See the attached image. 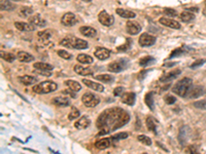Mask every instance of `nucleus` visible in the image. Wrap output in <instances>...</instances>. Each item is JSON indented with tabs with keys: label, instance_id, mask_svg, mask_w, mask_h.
<instances>
[{
	"label": "nucleus",
	"instance_id": "1",
	"mask_svg": "<svg viewBox=\"0 0 206 154\" xmlns=\"http://www.w3.org/2000/svg\"><path fill=\"white\" fill-rule=\"evenodd\" d=\"M130 116L125 110L121 108L107 109L99 116L97 126L100 129L99 135H106L116 128L129 122Z\"/></svg>",
	"mask_w": 206,
	"mask_h": 154
},
{
	"label": "nucleus",
	"instance_id": "2",
	"mask_svg": "<svg viewBox=\"0 0 206 154\" xmlns=\"http://www.w3.org/2000/svg\"><path fill=\"white\" fill-rule=\"evenodd\" d=\"M192 86H193V80L189 77H185L175 83L174 86L172 87V91L177 96L181 97V98H185V97L189 94Z\"/></svg>",
	"mask_w": 206,
	"mask_h": 154
},
{
	"label": "nucleus",
	"instance_id": "3",
	"mask_svg": "<svg viewBox=\"0 0 206 154\" xmlns=\"http://www.w3.org/2000/svg\"><path fill=\"white\" fill-rule=\"evenodd\" d=\"M60 44L69 48H75V50H86V48L89 47V44L87 41L72 36L65 37L63 40L60 41Z\"/></svg>",
	"mask_w": 206,
	"mask_h": 154
},
{
	"label": "nucleus",
	"instance_id": "4",
	"mask_svg": "<svg viewBox=\"0 0 206 154\" xmlns=\"http://www.w3.org/2000/svg\"><path fill=\"white\" fill-rule=\"evenodd\" d=\"M57 88H58V84H57L56 82L47 80V81L40 82L38 84L34 85L33 91L36 94H44L53 93V91H55Z\"/></svg>",
	"mask_w": 206,
	"mask_h": 154
},
{
	"label": "nucleus",
	"instance_id": "5",
	"mask_svg": "<svg viewBox=\"0 0 206 154\" xmlns=\"http://www.w3.org/2000/svg\"><path fill=\"white\" fill-rule=\"evenodd\" d=\"M128 63L129 62L128 60H126V59H120V60H116L115 62H112V63H110L107 66V69L108 71L112 73H119V72L124 71V70L128 67Z\"/></svg>",
	"mask_w": 206,
	"mask_h": 154
},
{
	"label": "nucleus",
	"instance_id": "6",
	"mask_svg": "<svg viewBox=\"0 0 206 154\" xmlns=\"http://www.w3.org/2000/svg\"><path fill=\"white\" fill-rule=\"evenodd\" d=\"M82 101L83 103V105L89 108H93L95 106H97V105L100 103V99L98 96H96L95 94L93 93H85L83 94V96L82 97Z\"/></svg>",
	"mask_w": 206,
	"mask_h": 154
},
{
	"label": "nucleus",
	"instance_id": "7",
	"mask_svg": "<svg viewBox=\"0 0 206 154\" xmlns=\"http://www.w3.org/2000/svg\"><path fill=\"white\" fill-rule=\"evenodd\" d=\"M98 20L100 22V24H102L103 26L109 27L115 23V18L113 15H112L110 13H108L106 10H102L99 12L98 15Z\"/></svg>",
	"mask_w": 206,
	"mask_h": 154
},
{
	"label": "nucleus",
	"instance_id": "8",
	"mask_svg": "<svg viewBox=\"0 0 206 154\" xmlns=\"http://www.w3.org/2000/svg\"><path fill=\"white\" fill-rule=\"evenodd\" d=\"M138 42H139V45H141L143 47L151 46V45L154 44V42H156V37L147 33H144L139 37Z\"/></svg>",
	"mask_w": 206,
	"mask_h": 154
},
{
	"label": "nucleus",
	"instance_id": "9",
	"mask_svg": "<svg viewBox=\"0 0 206 154\" xmlns=\"http://www.w3.org/2000/svg\"><path fill=\"white\" fill-rule=\"evenodd\" d=\"M61 23L63 24L64 26L71 27V26H74L75 24L77 23V19H76V17H75L74 13L67 12V13H65L63 17H62Z\"/></svg>",
	"mask_w": 206,
	"mask_h": 154
},
{
	"label": "nucleus",
	"instance_id": "10",
	"mask_svg": "<svg viewBox=\"0 0 206 154\" xmlns=\"http://www.w3.org/2000/svg\"><path fill=\"white\" fill-rule=\"evenodd\" d=\"M205 93H206V88L204 86L196 85V86H192V88H191V91H190L188 96L190 99H197V98H199V97L203 96Z\"/></svg>",
	"mask_w": 206,
	"mask_h": 154
},
{
	"label": "nucleus",
	"instance_id": "11",
	"mask_svg": "<svg viewBox=\"0 0 206 154\" xmlns=\"http://www.w3.org/2000/svg\"><path fill=\"white\" fill-rule=\"evenodd\" d=\"M126 29L130 35H137L141 31V26L135 21H129L126 24Z\"/></svg>",
	"mask_w": 206,
	"mask_h": 154
},
{
	"label": "nucleus",
	"instance_id": "12",
	"mask_svg": "<svg viewBox=\"0 0 206 154\" xmlns=\"http://www.w3.org/2000/svg\"><path fill=\"white\" fill-rule=\"evenodd\" d=\"M160 24H162V25L166 26V27H169V28H172V29H180V24L178 23L177 21L175 20H172V19L168 18V17H164V18H161L159 20Z\"/></svg>",
	"mask_w": 206,
	"mask_h": 154
},
{
	"label": "nucleus",
	"instance_id": "13",
	"mask_svg": "<svg viewBox=\"0 0 206 154\" xmlns=\"http://www.w3.org/2000/svg\"><path fill=\"white\" fill-rule=\"evenodd\" d=\"M121 101L126 105L133 106L136 101V94L134 93H125L121 96Z\"/></svg>",
	"mask_w": 206,
	"mask_h": 154
},
{
	"label": "nucleus",
	"instance_id": "14",
	"mask_svg": "<svg viewBox=\"0 0 206 154\" xmlns=\"http://www.w3.org/2000/svg\"><path fill=\"white\" fill-rule=\"evenodd\" d=\"M189 133H190V128L189 126H181L179 129V133H178V141H179L180 145L185 146L186 144V141H188V137H189Z\"/></svg>",
	"mask_w": 206,
	"mask_h": 154
},
{
	"label": "nucleus",
	"instance_id": "15",
	"mask_svg": "<svg viewBox=\"0 0 206 154\" xmlns=\"http://www.w3.org/2000/svg\"><path fill=\"white\" fill-rule=\"evenodd\" d=\"M16 28L19 31L23 32H31L35 30V26L32 25L31 23H25V22H16L15 23Z\"/></svg>",
	"mask_w": 206,
	"mask_h": 154
},
{
	"label": "nucleus",
	"instance_id": "16",
	"mask_svg": "<svg viewBox=\"0 0 206 154\" xmlns=\"http://www.w3.org/2000/svg\"><path fill=\"white\" fill-rule=\"evenodd\" d=\"M180 73H181V70H179V69L170 71V72L166 73V74H164L163 76L161 77L160 81L161 82H169V81H171V80L175 79L178 75H180Z\"/></svg>",
	"mask_w": 206,
	"mask_h": 154
},
{
	"label": "nucleus",
	"instance_id": "17",
	"mask_svg": "<svg viewBox=\"0 0 206 154\" xmlns=\"http://www.w3.org/2000/svg\"><path fill=\"white\" fill-rule=\"evenodd\" d=\"M91 124V120L89 117L87 116H82L80 118H78V120L75 121L74 126L78 129H85L87 128H89Z\"/></svg>",
	"mask_w": 206,
	"mask_h": 154
},
{
	"label": "nucleus",
	"instance_id": "18",
	"mask_svg": "<svg viewBox=\"0 0 206 154\" xmlns=\"http://www.w3.org/2000/svg\"><path fill=\"white\" fill-rule=\"evenodd\" d=\"M29 23H31L35 27H39V28H43L47 25V21L43 20L39 15H35L29 18Z\"/></svg>",
	"mask_w": 206,
	"mask_h": 154
},
{
	"label": "nucleus",
	"instance_id": "19",
	"mask_svg": "<svg viewBox=\"0 0 206 154\" xmlns=\"http://www.w3.org/2000/svg\"><path fill=\"white\" fill-rule=\"evenodd\" d=\"M95 56L101 61L107 60L110 56V50H108L105 47H98L96 51H95Z\"/></svg>",
	"mask_w": 206,
	"mask_h": 154
},
{
	"label": "nucleus",
	"instance_id": "20",
	"mask_svg": "<svg viewBox=\"0 0 206 154\" xmlns=\"http://www.w3.org/2000/svg\"><path fill=\"white\" fill-rule=\"evenodd\" d=\"M83 83L87 85V87L91 88V90H94L95 91H99V93H102L104 91V87H103L102 84H100L98 82H94L91 81L89 79H83Z\"/></svg>",
	"mask_w": 206,
	"mask_h": 154
},
{
	"label": "nucleus",
	"instance_id": "21",
	"mask_svg": "<svg viewBox=\"0 0 206 154\" xmlns=\"http://www.w3.org/2000/svg\"><path fill=\"white\" fill-rule=\"evenodd\" d=\"M112 138H104V139H101L95 143V147L99 150H104L112 145Z\"/></svg>",
	"mask_w": 206,
	"mask_h": 154
},
{
	"label": "nucleus",
	"instance_id": "22",
	"mask_svg": "<svg viewBox=\"0 0 206 154\" xmlns=\"http://www.w3.org/2000/svg\"><path fill=\"white\" fill-rule=\"evenodd\" d=\"M80 32L83 35V36L91 37V38H93V37H95L97 35V31L95 30L94 28L90 27V26H83V27H80Z\"/></svg>",
	"mask_w": 206,
	"mask_h": 154
},
{
	"label": "nucleus",
	"instance_id": "23",
	"mask_svg": "<svg viewBox=\"0 0 206 154\" xmlns=\"http://www.w3.org/2000/svg\"><path fill=\"white\" fill-rule=\"evenodd\" d=\"M74 71L77 73L78 75H83V76H88V75L93 74V69L92 68H86V67L82 66V65H75L74 66Z\"/></svg>",
	"mask_w": 206,
	"mask_h": 154
},
{
	"label": "nucleus",
	"instance_id": "24",
	"mask_svg": "<svg viewBox=\"0 0 206 154\" xmlns=\"http://www.w3.org/2000/svg\"><path fill=\"white\" fill-rule=\"evenodd\" d=\"M17 59L22 63H29L34 60V56L26 51H19L17 53Z\"/></svg>",
	"mask_w": 206,
	"mask_h": 154
},
{
	"label": "nucleus",
	"instance_id": "25",
	"mask_svg": "<svg viewBox=\"0 0 206 154\" xmlns=\"http://www.w3.org/2000/svg\"><path fill=\"white\" fill-rule=\"evenodd\" d=\"M53 103L56 105V106L59 107H68L70 105V100L67 98V97H56L55 99L53 100Z\"/></svg>",
	"mask_w": 206,
	"mask_h": 154
},
{
	"label": "nucleus",
	"instance_id": "26",
	"mask_svg": "<svg viewBox=\"0 0 206 154\" xmlns=\"http://www.w3.org/2000/svg\"><path fill=\"white\" fill-rule=\"evenodd\" d=\"M115 12L118 13L120 17L125 18V19H134L136 17V13L135 12L128 9H116Z\"/></svg>",
	"mask_w": 206,
	"mask_h": 154
},
{
	"label": "nucleus",
	"instance_id": "27",
	"mask_svg": "<svg viewBox=\"0 0 206 154\" xmlns=\"http://www.w3.org/2000/svg\"><path fill=\"white\" fill-rule=\"evenodd\" d=\"M19 79H20V82L23 83L24 85H33L37 82V78L31 76V75H24Z\"/></svg>",
	"mask_w": 206,
	"mask_h": 154
},
{
	"label": "nucleus",
	"instance_id": "28",
	"mask_svg": "<svg viewBox=\"0 0 206 154\" xmlns=\"http://www.w3.org/2000/svg\"><path fill=\"white\" fill-rule=\"evenodd\" d=\"M38 38H39V40L42 43H44V44H48V43H50V41H51L52 33L48 30H44V31L38 32Z\"/></svg>",
	"mask_w": 206,
	"mask_h": 154
},
{
	"label": "nucleus",
	"instance_id": "29",
	"mask_svg": "<svg viewBox=\"0 0 206 154\" xmlns=\"http://www.w3.org/2000/svg\"><path fill=\"white\" fill-rule=\"evenodd\" d=\"M180 20L183 22H185V23H191L192 21L195 20V15L194 12H189V10H185V12H183L180 13Z\"/></svg>",
	"mask_w": 206,
	"mask_h": 154
},
{
	"label": "nucleus",
	"instance_id": "30",
	"mask_svg": "<svg viewBox=\"0 0 206 154\" xmlns=\"http://www.w3.org/2000/svg\"><path fill=\"white\" fill-rule=\"evenodd\" d=\"M32 13H33V9H32L31 7L23 6V7H21L20 12H19V15H20L21 18L27 19V18H30L32 15Z\"/></svg>",
	"mask_w": 206,
	"mask_h": 154
},
{
	"label": "nucleus",
	"instance_id": "31",
	"mask_svg": "<svg viewBox=\"0 0 206 154\" xmlns=\"http://www.w3.org/2000/svg\"><path fill=\"white\" fill-rule=\"evenodd\" d=\"M76 60L78 63H82V64H92L93 63V58L89 55H86V53H80V55H78L76 56Z\"/></svg>",
	"mask_w": 206,
	"mask_h": 154
},
{
	"label": "nucleus",
	"instance_id": "32",
	"mask_svg": "<svg viewBox=\"0 0 206 154\" xmlns=\"http://www.w3.org/2000/svg\"><path fill=\"white\" fill-rule=\"evenodd\" d=\"M144 102H145L146 106L150 108V110L153 111V110L154 109V94L151 93V91H150V93H147L145 94Z\"/></svg>",
	"mask_w": 206,
	"mask_h": 154
},
{
	"label": "nucleus",
	"instance_id": "33",
	"mask_svg": "<svg viewBox=\"0 0 206 154\" xmlns=\"http://www.w3.org/2000/svg\"><path fill=\"white\" fill-rule=\"evenodd\" d=\"M95 79L103 83H110L113 81V77L109 74H100L95 76Z\"/></svg>",
	"mask_w": 206,
	"mask_h": 154
},
{
	"label": "nucleus",
	"instance_id": "34",
	"mask_svg": "<svg viewBox=\"0 0 206 154\" xmlns=\"http://www.w3.org/2000/svg\"><path fill=\"white\" fill-rule=\"evenodd\" d=\"M65 84L68 86V88L72 90L73 91H80L82 90V86L78 83L77 81H74V80H66L65 81Z\"/></svg>",
	"mask_w": 206,
	"mask_h": 154
},
{
	"label": "nucleus",
	"instance_id": "35",
	"mask_svg": "<svg viewBox=\"0 0 206 154\" xmlns=\"http://www.w3.org/2000/svg\"><path fill=\"white\" fill-rule=\"evenodd\" d=\"M33 67L36 70H48V71H51V70L54 69V67L52 66V65L48 64V63H43V62H39V63H34L33 64Z\"/></svg>",
	"mask_w": 206,
	"mask_h": 154
},
{
	"label": "nucleus",
	"instance_id": "36",
	"mask_svg": "<svg viewBox=\"0 0 206 154\" xmlns=\"http://www.w3.org/2000/svg\"><path fill=\"white\" fill-rule=\"evenodd\" d=\"M145 124H146V128H147L148 131L151 132H156V120L154 119L151 116H147L146 117V120H145Z\"/></svg>",
	"mask_w": 206,
	"mask_h": 154
},
{
	"label": "nucleus",
	"instance_id": "37",
	"mask_svg": "<svg viewBox=\"0 0 206 154\" xmlns=\"http://www.w3.org/2000/svg\"><path fill=\"white\" fill-rule=\"evenodd\" d=\"M156 60L153 58V56H145V58H142L141 60L139 61V65L142 67H146V66H150V65L154 64Z\"/></svg>",
	"mask_w": 206,
	"mask_h": 154
},
{
	"label": "nucleus",
	"instance_id": "38",
	"mask_svg": "<svg viewBox=\"0 0 206 154\" xmlns=\"http://www.w3.org/2000/svg\"><path fill=\"white\" fill-rule=\"evenodd\" d=\"M0 7H1L2 10H9V12L15 9L10 0H1V6Z\"/></svg>",
	"mask_w": 206,
	"mask_h": 154
},
{
	"label": "nucleus",
	"instance_id": "39",
	"mask_svg": "<svg viewBox=\"0 0 206 154\" xmlns=\"http://www.w3.org/2000/svg\"><path fill=\"white\" fill-rule=\"evenodd\" d=\"M1 58H2V60L6 61L7 63H12V62L16 60L17 56L12 55V53H3V51H2V53H1Z\"/></svg>",
	"mask_w": 206,
	"mask_h": 154
},
{
	"label": "nucleus",
	"instance_id": "40",
	"mask_svg": "<svg viewBox=\"0 0 206 154\" xmlns=\"http://www.w3.org/2000/svg\"><path fill=\"white\" fill-rule=\"evenodd\" d=\"M80 110H78L77 108H75V107H72L71 111H70L69 115H68V119L69 120H74V119H76V118L80 117Z\"/></svg>",
	"mask_w": 206,
	"mask_h": 154
},
{
	"label": "nucleus",
	"instance_id": "41",
	"mask_svg": "<svg viewBox=\"0 0 206 154\" xmlns=\"http://www.w3.org/2000/svg\"><path fill=\"white\" fill-rule=\"evenodd\" d=\"M138 141L141 142L142 144H144L146 146H151V140L150 137L147 136H144V135H139V136L137 137Z\"/></svg>",
	"mask_w": 206,
	"mask_h": 154
},
{
	"label": "nucleus",
	"instance_id": "42",
	"mask_svg": "<svg viewBox=\"0 0 206 154\" xmlns=\"http://www.w3.org/2000/svg\"><path fill=\"white\" fill-rule=\"evenodd\" d=\"M57 53H58V56H60V58L64 59V60H70V59L72 58V56L70 55L68 51L64 50H59L57 51Z\"/></svg>",
	"mask_w": 206,
	"mask_h": 154
},
{
	"label": "nucleus",
	"instance_id": "43",
	"mask_svg": "<svg viewBox=\"0 0 206 154\" xmlns=\"http://www.w3.org/2000/svg\"><path fill=\"white\" fill-rule=\"evenodd\" d=\"M186 53V48L185 47H180V48H177V50H173L171 53V55L169 56V59H172L174 58V56H181L183 55V53Z\"/></svg>",
	"mask_w": 206,
	"mask_h": 154
},
{
	"label": "nucleus",
	"instance_id": "44",
	"mask_svg": "<svg viewBox=\"0 0 206 154\" xmlns=\"http://www.w3.org/2000/svg\"><path fill=\"white\" fill-rule=\"evenodd\" d=\"M129 137V134L128 133H120V134H116L115 136L112 137V141H118V140H124V139H127V138Z\"/></svg>",
	"mask_w": 206,
	"mask_h": 154
},
{
	"label": "nucleus",
	"instance_id": "45",
	"mask_svg": "<svg viewBox=\"0 0 206 154\" xmlns=\"http://www.w3.org/2000/svg\"><path fill=\"white\" fill-rule=\"evenodd\" d=\"M163 13L165 15H167L168 18H174L177 15V12L174 9H165Z\"/></svg>",
	"mask_w": 206,
	"mask_h": 154
},
{
	"label": "nucleus",
	"instance_id": "46",
	"mask_svg": "<svg viewBox=\"0 0 206 154\" xmlns=\"http://www.w3.org/2000/svg\"><path fill=\"white\" fill-rule=\"evenodd\" d=\"M164 101L167 105H172L176 102V98L174 96H171V94H166L164 97Z\"/></svg>",
	"mask_w": 206,
	"mask_h": 154
},
{
	"label": "nucleus",
	"instance_id": "47",
	"mask_svg": "<svg viewBox=\"0 0 206 154\" xmlns=\"http://www.w3.org/2000/svg\"><path fill=\"white\" fill-rule=\"evenodd\" d=\"M194 107L198 108V109L206 110V100H202V101H198L194 103Z\"/></svg>",
	"mask_w": 206,
	"mask_h": 154
},
{
	"label": "nucleus",
	"instance_id": "48",
	"mask_svg": "<svg viewBox=\"0 0 206 154\" xmlns=\"http://www.w3.org/2000/svg\"><path fill=\"white\" fill-rule=\"evenodd\" d=\"M205 62H206L205 59H203V60H197V61H195L190 67H191V69H196V68H198V67L202 66V65L204 64Z\"/></svg>",
	"mask_w": 206,
	"mask_h": 154
},
{
	"label": "nucleus",
	"instance_id": "49",
	"mask_svg": "<svg viewBox=\"0 0 206 154\" xmlns=\"http://www.w3.org/2000/svg\"><path fill=\"white\" fill-rule=\"evenodd\" d=\"M124 94V87L123 86H118L113 90V96L115 97H120Z\"/></svg>",
	"mask_w": 206,
	"mask_h": 154
},
{
	"label": "nucleus",
	"instance_id": "50",
	"mask_svg": "<svg viewBox=\"0 0 206 154\" xmlns=\"http://www.w3.org/2000/svg\"><path fill=\"white\" fill-rule=\"evenodd\" d=\"M75 93H76V91H73L72 90H70V88H68V90H66V91H63L64 94H67V96L71 97V98H73V99L76 98V94H75Z\"/></svg>",
	"mask_w": 206,
	"mask_h": 154
},
{
	"label": "nucleus",
	"instance_id": "51",
	"mask_svg": "<svg viewBox=\"0 0 206 154\" xmlns=\"http://www.w3.org/2000/svg\"><path fill=\"white\" fill-rule=\"evenodd\" d=\"M36 73H38V74L42 75V76H51L52 73L48 71V70H37V71H35Z\"/></svg>",
	"mask_w": 206,
	"mask_h": 154
},
{
	"label": "nucleus",
	"instance_id": "52",
	"mask_svg": "<svg viewBox=\"0 0 206 154\" xmlns=\"http://www.w3.org/2000/svg\"><path fill=\"white\" fill-rule=\"evenodd\" d=\"M148 71H151V70H143V71H141V72H139V74H138V80H143L144 79V77L146 76V73H147Z\"/></svg>",
	"mask_w": 206,
	"mask_h": 154
},
{
	"label": "nucleus",
	"instance_id": "53",
	"mask_svg": "<svg viewBox=\"0 0 206 154\" xmlns=\"http://www.w3.org/2000/svg\"><path fill=\"white\" fill-rule=\"evenodd\" d=\"M186 153H197V149L194 147V146H189L188 148L186 149Z\"/></svg>",
	"mask_w": 206,
	"mask_h": 154
},
{
	"label": "nucleus",
	"instance_id": "54",
	"mask_svg": "<svg viewBox=\"0 0 206 154\" xmlns=\"http://www.w3.org/2000/svg\"><path fill=\"white\" fill-rule=\"evenodd\" d=\"M203 15H204L205 17H206V6H205V9H203Z\"/></svg>",
	"mask_w": 206,
	"mask_h": 154
},
{
	"label": "nucleus",
	"instance_id": "55",
	"mask_svg": "<svg viewBox=\"0 0 206 154\" xmlns=\"http://www.w3.org/2000/svg\"><path fill=\"white\" fill-rule=\"evenodd\" d=\"M82 1H83V2H91L92 0H82Z\"/></svg>",
	"mask_w": 206,
	"mask_h": 154
},
{
	"label": "nucleus",
	"instance_id": "56",
	"mask_svg": "<svg viewBox=\"0 0 206 154\" xmlns=\"http://www.w3.org/2000/svg\"><path fill=\"white\" fill-rule=\"evenodd\" d=\"M10 1H22V0H10Z\"/></svg>",
	"mask_w": 206,
	"mask_h": 154
},
{
	"label": "nucleus",
	"instance_id": "57",
	"mask_svg": "<svg viewBox=\"0 0 206 154\" xmlns=\"http://www.w3.org/2000/svg\"><path fill=\"white\" fill-rule=\"evenodd\" d=\"M205 5H206V0H205Z\"/></svg>",
	"mask_w": 206,
	"mask_h": 154
}]
</instances>
